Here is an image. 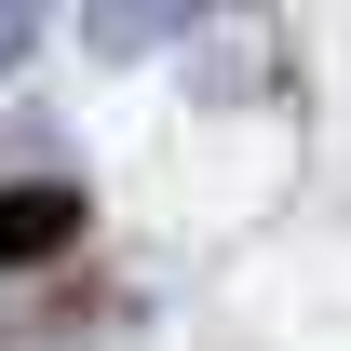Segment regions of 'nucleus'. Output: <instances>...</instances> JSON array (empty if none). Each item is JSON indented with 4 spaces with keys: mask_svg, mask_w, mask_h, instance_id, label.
I'll return each mask as SVG.
<instances>
[{
    "mask_svg": "<svg viewBox=\"0 0 351 351\" xmlns=\"http://www.w3.org/2000/svg\"><path fill=\"white\" fill-rule=\"evenodd\" d=\"M189 14H203V0H82V41L95 54H162Z\"/></svg>",
    "mask_w": 351,
    "mask_h": 351,
    "instance_id": "nucleus-1",
    "label": "nucleus"
},
{
    "mask_svg": "<svg viewBox=\"0 0 351 351\" xmlns=\"http://www.w3.org/2000/svg\"><path fill=\"white\" fill-rule=\"evenodd\" d=\"M41 14H54V0H0V82L27 68V41H41Z\"/></svg>",
    "mask_w": 351,
    "mask_h": 351,
    "instance_id": "nucleus-3",
    "label": "nucleus"
},
{
    "mask_svg": "<svg viewBox=\"0 0 351 351\" xmlns=\"http://www.w3.org/2000/svg\"><path fill=\"white\" fill-rule=\"evenodd\" d=\"M68 230H82V203H68V189H0V257H41V243H68Z\"/></svg>",
    "mask_w": 351,
    "mask_h": 351,
    "instance_id": "nucleus-2",
    "label": "nucleus"
}]
</instances>
